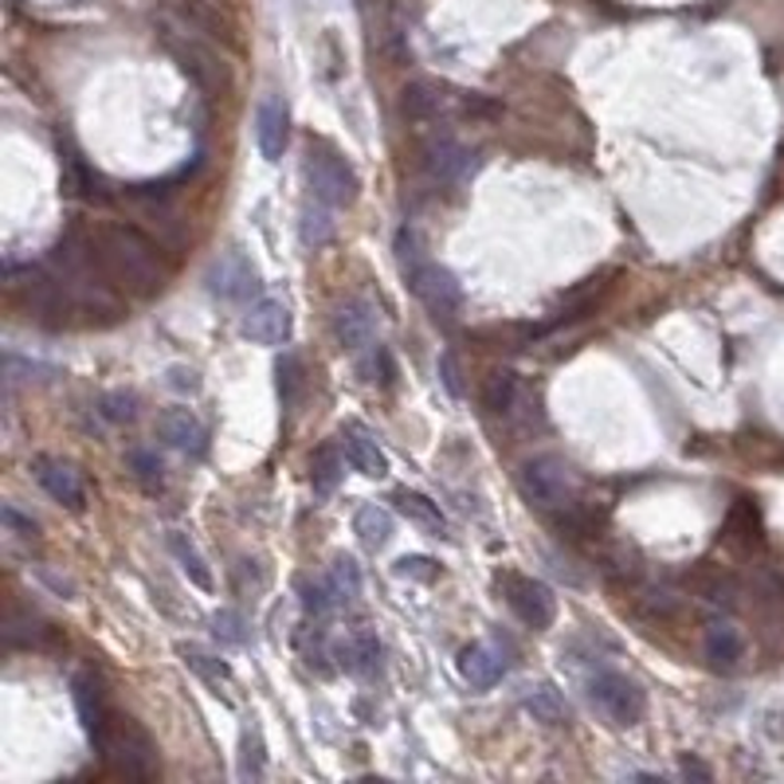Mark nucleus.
<instances>
[{"label": "nucleus", "mask_w": 784, "mask_h": 784, "mask_svg": "<svg viewBox=\"0 0 784 784\" xmlns=\"http://www.w3.org/2000/svg\"><path fill=\"white\" fill-rule=\"evenodd\" d=\"M95 248H98V259H103L106 279H114L122 291H129V294L161 291V283H165L161 255H157L154 240H146L138 228H122V224L103 228Z\"/></svg>", "instance_id": "f257e3e1"}, {"label": "nucleus", "mask_w": 784, "mask_h": 784, "mask_svg": "<svg viewBox=\"0 0 784 784\" xmlns=\"http://www.w3.org/2000/svg\"><path fill=\"white\" fill-rule=\"evenodd\" d=\"M98 753L106 757V765L118 776H129V781H154L157 776V745L146 730H142L134 718H111V730H106Z\"/></svg>", "instance_id": "f03ea898"}, {"label": "nucleus", "mask_w": 784, "mask_h": 784, "mask_svg": "<svg viewBox=\"0 0 784 784\" xmlns=\"http://www.w3.org/2000/svg\"><path fill=\"white\" fill-rule=\"evenodd\" d=\"M306 181H311V192L318 197V205L326 208H349L357 200V192H362L354 165L330 146H311V154H306Z\"/></svg>", "instance_id": "7ed1b4c3"}, {"label": "nucleus", "mask_w": 784, "mask_h": 784, "mask_svg": "<svg viewBox=\"0 0 784 784\" xmlns=\"http://www.w3.org/2000/svg\"><path fill=\"white\" fill-rule=\"evenodd\" d=\"M518 491L530 506L537 510H561L573 499V471L557 456H534L518 471Z\"/></svg>", "instance_id": "20e7f679"}, {"label": "nucleus", "mask_w": 784, "mask_h": 784, "mask_svg": "<svg viewBox=\"0 0 784 784\" xmlns=\"http://www.w3.org/2000/svg\"><path fill=\"white\" fill-rule=\"evenodd\" d=\"M400 275H405V286L424 302V311H428L431 318L448 322L459 314V306H463V286H459V279L451 275L448 268L431 263V259H420L416 268L400 271Z\"/></svg>", "instance_id": "39448f33"}, {"label": "nucleus", "mask_w": 784, "mask_h": 784, "mask_svg": "<svg viewBox=\"0 0 784 784\" xmlns=\"http://www.w3.org/2000/svg\"><path fill=\"white\" fill-rule=\"evenodd\" d=\"M588 694H593L596 710L616 725H636L647 710L644 687L620 671H600L593 682H588Z\"/></svg>", "instance_id": "423d86ee"}, {"label": "nucleus", "mask_w": 784, "mask_h": 784, "mask_svg": "<svg viewBox=\"0 0 784 784\" xmlns=\"http://www.w3.org/2000/svg\"><path fill=\"white\" fill-rule=\"evenodd\" d=\"M205 283H208V294H212V299L248 302V306H251V299H259V291H263V279H259V271L251 268V259L243 255V251H224L220 259H212Z\"/></svg>", "instance_id": "0eeeda50"}, {"label": "nucleus", "mask_w": 784, "mask_h": 784, "mask_svg": "<svg viewBox=\"0 0 784 784\" xmlns=\"http://www.w3.org/2000/svg\"><path fill=\"white\" fill-rule=\"evenodd\" d=\"M420 165L431 181L440 185H459L474 173V154L451 134H436L420 146Z\"/></svg>", "instance_id": "6e6552de"}, {"label": "nucleus", "mask_w": 784, "mask_h": 784, "mask_svg": "<svg viewBox=\"0 0 784 784\" xmlns=\"http://www.w3.org/2000/svg\"><path fill=\"white\" fill-rule=\"evenodd\" d=\"M506 604L510 613L534 631L550 628L557 620V596H553L550 585H542L534 577H506Z\"/></svg>", "instance_id": "1a4fd4ad"}, {"label": "nucleus", "mask_w": 784, "mask_h": 784, "mask_svg": "<svg viewBox=\"0 0 784 784\" xmlns=\"http://www.w3.org/2000/svg\"><path fill=\"white\" fill-rule=\"evenodd\" d=\"M291 142V106L283 95H263L255 106V146L263 161H283Z\"/></svg>", "instance_id": "9d476101"}, {"label": "nucleus", "mask_w": 784, "mask_h": 784, "mask_svg": "<svg viewBox=\"0 0 784 784\" xmlns=\"http://www.w3.org/2000/svg\"><path fill=\"white\" fill-rule=\"evenodd\" d=\"M240 334L259 345H283L286 337H291V311L275 299H255L248 311H243Z\"/></svg>", "instance_id": "9b49d317"}, {"label": "nucleus", "mask_w": 784, "mask_h": 784, "mask_svg": "<svg viewBox=\"0 0 784 784\" xmlns=\"http://www.w3.org/2000/svg\"><path fill=\"white\" fill-rule=\"evenodd\" d=\"M330 330H334V342L354 354V349H365L373 342V334H377V311L365 299H345L334 311Z\"/></svg>", "instance_id": "f8f14e48"}, {"label": "nucleus", "mask_w": 784, "mask_h": 784, "mask_svg": "<svg viewBox=\"0 0 784 784\" xmlns=\"http://www.w3.org/2000/svg\"><path fill=\"white\" fill-rule=\"evenodd\" d=\"M35 483L43 487V491L52 494L60 506L67 510H86V483L83 474L75 471L71 463H63V459H35Z\"/></svg>", "instance_id": "ddd939ff"}, {"label": "nucleus", "mask_w": 784, "mask_h": 784, "mask_svg": "<svg viewBox=\"0 0 784 784\" xmlns=\"http://www.w3.org/2000/svg\"><path fill=\"white\" fill-rule=\"evenodd\" d=\"M157 436L161 443H169L173 451H181V456H205V424L189 412V408H165L157 416Z\"/></svg>", "instance_id": "4468645a"}, {"label": "nucleus", "mask_w": 784, "mask_h": 784, "mask_svg": "<svg viewBox=\"0 0 784 784\" xmlns=\"http://www.w3.org/2000/svg\"><path fill=\"white\" fill-rule=\"evenodd\" d=\"M75 707H79V718H83V730L86 738L95 745H103L106 730H111V710H106L103 702V690H98V682L91 679H75Z\"/></svg>", "instance_id": "2eb2a0df"}, {"label": "nucleus", "mask_w": 784, "mask_h": 784, "mask_svg": "<svg viewBox=\"0 0 784 784\" xmlns=\"http://www.w3.org/2000/svg\"><path fill=\"white\" fill-rule=\"evenodd\" d=\"M393 502H397V510L408 518V522H416L420 530H428L431 537H443L448 534V518H443V510H440V502H431L428 494H420V491H393Z\"/></svg>", "instance_id": "dca6fc26"}, {"label": "nucleus", "mask_w": 784, "mask_h": 784, "mask_svg": "<svg viewBox=\"0 0 784 784\" xmlns=\"http://www.w3.org/2000/svg\"><path fill=\"white\" fill-rule=\"evenodd\" d=\"M502 671H506V667H502V659L494 656L487 644H471L459 651V675H463L474 690H491L494 682L502 679Z\"/></svg>", "instance_id": "f3484780"}, {"label": "nucleus", "mask_w": 784, "mask_h": 784, "mask_svg": "<svg viewBox=\"0 0 784 784\" xmlns=\"http://www.w3.org/2000/svg\"><path fill=\"white\" fill-rule=\"evenodd\" d=\"M337 656H342V667L349 675H362V679H373V675L380 671V644L373 631H354V636L345 639L342 647H337Z\"/></svg>", "instance_id": "a211bd4d"}, {"label": "nucleus", "mask_w": 784, "mask_h": 784, "mask_svg": "<svg viewBox=\"0 0 784 784\" xmlns=\"http://www.w3.org/2000/svg\"><path fill=\"white\" fill-rule=\"evenodd\" d=\"M165 545H169V553H173V561L181 565V573L192 581L197 588H205V593H212V569H208V561H205V553L192 545V537L189 534H181V530H169V537H165Z\"/></svg>", "instance_id": "6ab92c4d"}, {"label": "nucleus", "mask_w": 784, "mask_h": 784, "mask_svg": "<svg viewBox=\"0 0 784 784\" xmlns=\"http://www.w3.org/2000/svg\"><path fill=\"white\" fill-rule=\"evenodd\" d=\"M181 651V659H185V667H189L192 675H197L200 682H208L212 687V694L216 699H224L228 702V687H232V667L224 663V659H216V656H208V651H200V647H177Z\"/></svg>", "instance_id": "aec40b11"}, {"label": "nucleus", "mask_w": 784, "mask_h": 784, "mask_svg": "<svg viewBox=\"0 0 784 784\" xmlns=\"http://www.w3.org/2000/svg\"><path fill=\"white\" fill-rule=\"evenodd\" d=\"M522 400V377L514 369H491L483 380V405L494 416H510Z\"/></svg>", "instance_id": "412c9836"}, {"label": "nucleus", "mask_w": 784, "mask_h": 784, "mask_svg": "<svg viewBox=\"0 0 784 784\" xmlns=\"http://www.w3.org/2000/svg\"><path fill=\"white\" fill-rule=\"evenodd\" d=\"M443 111V95L436 91L431 83H412L405 86V95H400V114H405L408 122H416V126H424V122L440 118Z\"/></svg>", "instance_id": "4be33fe9"}, {"label": "nucleus", "mask_w": 784, "mask_h": 784, "mask_svg": "<svg viewBox=\"0 0 784 784\" xmlns=\"http://www.w3.org/2000/svg\"><path fill=\"white\" fill-rule=\"evenodd\" d=\"M345 456H349V463H354L357 471L369 474V479H385L388 474L385 451H380L377 440H369L365 431H349V436H345Z\"/></svg>", "instance_id": "5701e85b"}, {"label": "nucleus", "mask_w": 784, "mask_h": 784, "mask_svg": "<svg viewBox=\"0 0 784 784\" xmlns=\"http://www.w3.org/2000/svg\"><path fill=\"white\" fill-rule=\"evenodd\" d=\"M342 471H345V463H342V456H337V448L334 443H322V448L311 456L314 494H318V499H330V494L337 491V483H342Z\"/></svg>", "instance_id": "b1692460"}, {"label": "nucleus", "mask_w": 784, "mask_h": 784, "mask_svg": "<svg viewBox=\"0 0 784 784\" xmlns=\"http://www.w3.org/2000/svg\"><path fill=\"white\" fill-rule=\"evenodd\" d=\"M526 710L534 714V722H542V725H565L569 722V707H565V699H561V690L553 687V682L530 687Z\"/></svg>", "instance_id": "393cba45"}, {"label": "nucleus", "mask_w": 784, "mask_h": 784, "mask_svg": "<svg viewBox=\"0 0 784 784\" xmlns=\"http://www.w3.org/2000/svg\"><path fill=\"white\" fill-rule=\"evenodd\" d=\"M354 530L369 550H385L388 537H393V514H388L385 506H377V502H369V506L357 510Z\"/></svg>", "instance_id": "a878e982"}, {"label": "nucleus", "mask_w": 784, "mask_h": 784, "mask_svg": "<svg viewBox=\"0 0 784 784\" xmlns=\"http://www.w3.org/2000/svg\"><path fill=\"white\" fill-rule=\"evenodd\" d=\"M707 659L714 667H722V671H733L738 667V659H742V636L730 628V624H714V628L707 631Z\"/></svg>", "instance_id": "bb28decb"}, {"label": "nucleus", "mask_w": 784, "mask_h": 784, "mask_svg": "<svg viewBox=\"0 0 784 784\" xmlns=\"http://www.w3.org/2000/svg\"><path fill=\"white\" fill-rule=\"evenodd\" d=\"M263 773H268V742H263V730L251 722L240 733V776L243 781H259Z\"/></svg>", "instance_id": "cd10ccee"}, {"label": "nucleus", "mask_w": 784, "mask_h": 784, "mask_svg": "<svg viewBox=\"0 0 784 784\" xmlns=\"http://www.w3.org/2000/svg\"><path fill=\"white\" fill-rule=\"evenodd\" d=\"M330 593H334V604H354L362 596V569H357L349 557H337L334 569L326 577Z\"/></svg>", "instance_id": "c85d7f7f"}, {"label": "nucleus", "mask_w": 784, "mask_h": 784, "mask_svg": "<svg viewBox=\"0 0 784 784\" xmlns=\"http://www.w3.org/2000/svg\"><path fill=\"white\" fill-rule=\"evenodd\" d=\"M299 236L306 248H326L330 240H334V220H330L326 205L322 208H302V224H299Z\"/></svg>", "instance_id": "c756f323"}, {"label": "nucleus", "mask_w": 784, "mask_h": 784, "mask_svg": "<svg viewBox=\"0 0 784 784\" xmlns=\"http://www.w3.org/2000/svg\"><path fill=\"white\" fill-rule=\"evenodd\" d=\"M279 373V400H283V408H294L302 397V388H306V377H302V362L294 354H283L275 365Z\"/></svg>", "instance_id": "7c9ffc66"}, {"label": "nucleus", "mask_w": 784, "mask_h": 784, "mask_svg": "<svg viewBox=\"0 0 784 784\" xmlns=\"http://www.w3.org/2000/svg\"><path fill=\"white\" fill-rule=\"evenodd\" d=\"M129 471H134V479L142 483V491L157 494L165 487V467L161 459L154 456V451H129Z\"/></svg>", "instance_id": "2f4dec72"}, {"label": "nucleus", "mask_w": 784, "mask_h": 784, "mask_svg": "<svg viewBox=\"0 0 784 784\" xmlns=\"http://www.w3.org/2000/svg\"><path fill=\"white\" fill-rule=\"evenodd\" d=\"M98 412H103L111 424H134L138 420V397L126 393V388H114V393H103Z\"/></svg>", "instance_id": "473e14b6"}, {"label": "nucleus", "mask_w": 784, "mask_h": 784, "mask_svg": "<svg viewBox=\"0 0 784 784\" xmlns=\"http://www.w3.org/2000/svg\"><path fill=\"white\" fill-rule=\"evenodd\" d=\"M393 251H397V268L408 271L416 268L420 259H428V248H424V236L416 228H400L397 240H393Z\"/></svg>", "instance_id": "72a5a7b5"}, {"label": "nucleus", "mask_w": 784, "mask_h": 784, "mask_svg": "<svg viewBox=\"0 0 784 784\" xmlns=\"http://www.w3.org/2000/svg\"><path fill=\"white\" fill-rule=\"evenodd\" d=\"M299 593H302V608L314 616H326L330 604H334V593H330L326 581H302Z\"/></svg>", "instance_id": "f704fd0d"}, {"label": "nucleus", "mask_w": 784, "mask_h": 784, "mask_svg": "<svg viewBox=\"0 0 784 784\" xmlns=\"http://www.w3.org/2000/svg\"><path fill=\"white\" fill-rule=\"evenodd\" d=\"M212 636L220 639V644H243L248 631H243L240 613H216L212 616Z\"/></svg>", "instance_id": "c9c22d12"}, {"label": "nucleus", "mask_w": 784, "mask_h": 784, "mask_svg": "<svg viewBox=\"0 0 784 784\" xmlns=\"http://www.w3.org/2000/svg\"><path fill=\"white\" fill-rule=\"evenodd\" d=\"M0 514H4V526H9L17 537H24V542H35V537H40V526H35L32 518L20 514V510L12 506V502H4V510H0Z\"/></svg>", "instance_id": "e433bc0d"}, {"label": "nucleus", "mask_w": 784, "mask_h": 784, "mask_svg": "<svg viewBox=\"0 0 784 784\" xmlns=\"http://www.w3.org/2000/svg\"><path fill=\"white\" fill-rule=\"evenodd\" d=\"M397 573L400 577H416V581H436L440 577V565L428 557H400L397 561Z\"/></svg>", "instance_id": "4c0bfd02"}, {"label": "nucleus", "mask_w": 784, "mask_h": 784, "mask_svg": "<svg viewBox=\"0 0 784 784\" xmlns=\"http://www.w3.org/2000/svg\"><path fill=\"white\" fill-rule=\"evenodd\" d=\"M440 380H443V388H448L451 400L463 397V380H459V365L451 354H440Z\"/></svg>", "instance_id": "58836bf2"}, {"label": "nucleus", "mask_w": 784, "mask_h": 784, "mask_svg": "<svg viewBox=\"0 0 784 784\" xmlns=\"http://www.w3.org/2000/svg\"><path fill=\"white\" fill-rule=\"evenodd\" d=\"M463 114H471V118H499L502 111L483 95H463Z\"/></svg>", "instance_id": "ea45409f"}, {"label": "nucleus", "mask_w": 784, "mask_h": 784, "mask_svg": "<svg viewBox=\"0 0 784 784\" xmlns=\"http://www.w3.org/2000/svg\"><path fill=\"white\" fill-rule=\"evenodd\" d=\"M169 385H173V388H189V393H197L200 380H197V373L185 369V365H173V369H169Z\"/></svg>", "instance_id": "a19ab883"}, {"label": "nucleus", "mask_w": 784, "mask_h": 784, "mask_svg": "<svg viewBox=\"0 0 784 784\" xmlns=\"http://www.w3.org/2000/svg\"><path fill=\"white\" fill-rule=\"evenodd\" d=\"M682 773H687V776L690 773H694V776H710V769H702L699 761H682Z\"/></svg>", "instance_id": "79ce46f5"}]
</instances>
